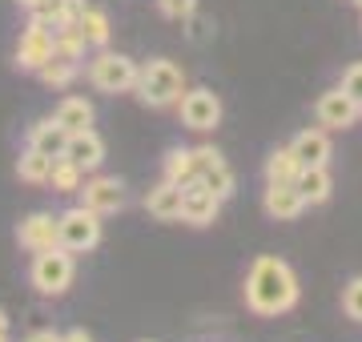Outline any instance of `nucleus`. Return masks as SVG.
<instances>
[{
	"instance_id": "nucleus-11",
	"label": "nucleus",
	"mask_w": 362,
	"mask_h": 342,
	"mask_svg": "<svg viewBox=\"0 0 362 342\" xmlns=\"http://www.w3.org/2000/svg\"><path fill=\"white\" fill-rule=\"evenodd\" d=\"M16 237H21V246L33 254L40 250H52V246H61V230H57V213H28L25 222H21V230H16Z\"/></svg>"
},
{
	"instance_id": "nucleus-25",
	"label": "nucleus",
	"mask_w": 362,
	"mask_h": 342,
	"mask_svg": "<svg viewBox=\"0 0 362 342\" xmlns=\"http://www.w3.org/2000/svg\"><path fill=\"white\" fill-rule=\"evenodd\" d=\"M165 182H194V149H169L165 158Z\"/></svg>"
},
{
	"instance_id": "nucleus-30",
	"label": "nucleus",
	"mask_w": 362,
	"mask_h": 342,
	"mask_svg": "<svg viewBox=\"0 0 362 342\" xmlns=\"http://www.w3.org/2000/svg\"><path fill=\"white\" fill-rule=\"evenodd\" d=\"M342 89H346L350 97H354V101L362 105V65H350V69H346V77H342Z\"/></svg>"
},
{
	"instance_id": "nucleus-5",
	"label": "nucleus",
	"mask_w": 362,
	"mask_h": 342,
	"mask_svg": "<svg viewBox=\"0 0 362 342\" xmlns=\"http://www.w3.org/2000/svg\"><path fill=\"white\" fill-rule=\"evenodd\" d=\"M101 213L85 210V206H73V210L57 213V230H61V246L69 254H85L101 242Z\"/></svg>"
},
{
	"instance_id": "nucleus-2",
	"label": "nucleus",
	"mask_w": 362,
	"mask_h": 342,
	"mask_svg": "<svg viewBox=\"0 0 362 342\" xmlns=\"http://www.w3.org/2000/svg\"><path fill=\"white\" fill-rule=\"evenodd\" d=\"M181 93H185V77H181V69L165 57H157L149 65L137 73V97H141L145 105L153 109H165V105H177Z\"/></svg>"
},
{
	"instance_id": "nucleus-22",
	"label": "nucleus",
	"mask_w": 362,
	"mask_h": 342,
	"mask_svg": "<svg viewBox=\"0 0 362 342\" xmlns=\"http://www.w3.org/2000/svg\"><path fill=\"white\" fill-rule=\"evenodd\" d=\"M85 37H81V28H61L57 40H52V61H69V65H81L85 61Z\"/></svg>"
},
{
	"instance_id": "nucleus-7",
	"label": "nucleus",
	"mask_w": 362,
	"mask_h": 342,
	"mask_svg": "<svg viewBox=\"0 0 362 342\" xmlns=\"http://www.w3.org/2000/svg\"><path fill=\"white\" fill-rule=\"evenodd\" d=\"M221 210V198L209 189L206 182H185L181 185V222H189V225H209L214 218H218Z\"/></svg>"
},
{
	"instance_id": "nucleus-9",
	"label": "nucleus",
	"mask_w": 362,
	"mask_h": 342,
	"mask_svg": "<svg viewBox=\"0 0 362 342\" xmlns=\"http://www.w3.org/2000/svg\"><path fill=\"white\" fill-rule=\"evenodd\" d=\"M194 177H197V182H206L221 201L233 194V173H230V165H226V161H221V153H218V149H209V145L194 149Z\"/></svg>"
},
{
	"instance_id": "nucleus-1",
	"label": "nucleus",
	"mask_w": 362,
	"mask_h": 342,
	"mask_svg": "<svg viewBox=\"0 0 362 342\" xmlns=\"http://www.w3.org/2000/svg\"><path fill=\"white\" fill-rule=\"evenodd\" d=\"M298 302V278L282 258H258L246 278V306L262 318L286 314Z\"/></svg>"
},
{
	"instance_id": "nucleus-32",
	"label": "nucleus",
	"mask_w": 362,
	"mask_h": 342,
	"mask_svg": "<svg viewBox=\"0 0 362 342\" xmlns=\"http://www.w3.org/2000/svg\"><path fill=\"white\" fill-rule=\"evenodd\" d=\"M61 342H93V334H85V330H69V334H61Z\"/></svg>"
},
{
	"instance_id": "nucleus-14",
	"label": "nucleus",
	"mask_w": 362,
	"mask_h": 342,
	"mask_svg": "<svg viewBox=\"0 0 362 342\" xmlns=\"http://www.w3.org/2000/svg\"><path fill=\"white\" fill-rule=\"evenodd\" d=\"M302 210H306V201H302V194H298V185H278V182L266 185V213H270V218L294 222Z\"/></svg>"
},
{
	"instance_id": "nucleus-12",
	"label": "nucleus",
	"mask_w": 362,
	"mask_h": 342,
	"mask_svg": "<svg viewBox=\"0 0 362 342\" xmlns=\"http://www.w3.org/2000/svg\"><path fill=\"white\" fill-rule=\"evenodd\" d=\"M81 206L93 213H117L125 206V185L117 177H93L81 185Z\"/></svg>"
},
{
	"instance_id": "nucleus-6",
	"label": "nucleus",
	"mask_w": 362,
	"mask_h": 342,
	"mask_svg": "<svg viewBox=\"0 0 362 342\" xmlns=\"http://www.w3.org/2000/svg\"><path fill=\"white\" fill-rule=\"evenodd\" d=\"M52 40H57V28L33 16L21 33V40H16V65L28 69V73H40L52 61Z\"/></svg>"
},
{
	"instance_id": "nucleus-28",
	"label": "nucleus",
	"mask_w": 362,
	"mask_h": 342,
	"mask_svg": "<svg viewBox=\"0 0 362 342\" xmlns=\"http://www.w3.org/2000/svg\"><path fill=\"white\" fill-rule=\"evenodd\" d=\"M157 8H161V16H169V20H189V16L197 13V0H157Z\"/></svg>"
},
{
	"instance_id": "nucleus-8",
	"label": "nucleus",
	"mask_w": 362,
	"mask_h": 342,
	"mask_svg": "<svg viewBox=\"0 0 362 342\" xmlns=\"http://www.w3.org/2000/svg\"><path fill=\"white\" fill-rule=\"evenodd\" d=\"M181 121L189 125V129L197 133H206L214 129L221 121V101H218V93H209V89H189V93H181Z\"/></svg>"
},
{
	"instance_id": "nucleus-34",
	"label": "nucleus",
	"mask_w": 362,
	"mask_h": 342,
	"mask_svg": "<svg viewBox=\"0 0 362 342\" xmlns=\"http://www.w3.org/2000/svg\"><path fill=\"white\" fill-rule=\"evenodd\" d=\"M0 342H8V330H4V326H0Z\"/></svg>"
},
{
	"instance_id": "nucleus-23",
	"label": "nucleus",
	"mask_w": 362,
	"mask_h": 342,
	"mask_svg": "<svg viewBox=\"0 0 362 342\" xmlns=\"http://www.w3.org/2000/svg\"><path fill=\"white\" fill-rule=\"evenodd\" d=\"M49 185L57 189V194H81V185H85V170H77L69 158H52Z\"/></svg>"
},
{
	"instance_id": "nucleus-18",
	"label": "nucleus",
	"mask_w": 362,
	"mask_h": 342,
	"mask_svg": "<svg viewBox=\"0 0 362 342\" xmlns=\"http://www.w3.org/2000/svg\"><path fill=\"white\" fill-rule=\"evenodd\" d=\"M52 117L65 125V133H85V129H93V117H97V113H93V105L85 97H65Z\"/></svg>"
},
{
	"instance_id": "nucleus-13",
	"label": "nucleus",
	"mask_w": 362,
	"mask_h": 342,
	"mask_svg": "<svg viewBox=\"0 0 362 342\" xmlns=\"http://www.w3.org/2000/svg\"><path fill=\"white\" fill-rule=\"evenodd\" d=\"M61 158H69L77 170H85V173H93L97 165L105 161V141L97 137L93 129H85V133H69V145H65V153Z\"/></svg>"
},
{
	"instance_id": "nucleus-10",
	"label": "nucleus",
	"mask_w": 362,
	"mask_h": 342,
	"mask_svg": "<svg viewBox=\"0 0 362 342\" xmlns=\"http://www.w3.org/2000/svg\"><path fill=\"white\" fill-rule=\"evenodd\" d=\"M358 117H362V105L342 89V85L318 97V121H322L326 129H346V125H354Z\"/></svg>"
},
{
	"instance_id": "nucleus-20",
	"label": "nucleus",
	"mask_w": 362,
	"mask_h": 342,
	"mask_svg": "<svg viewBox=\"0 0 362 342\" xmlns=\"http://www.w3.org/2000/svg\"><path fill=\"white\" fill-rule=\"evenodd\" d=\"M16 173H21V182H28V185H49L52 158H49V153H40V149H33V145H28L25 153H21V161H16Z\"/></svg>"
},
{
	"instance_id": "nucleus-26",
	"label": "nucleus",
	"mask_w": 362,
	"mask_h": 342,
	"mask_svg": "<svg viewBox=\"0 0 362 342\" xmlns=\"http://www.w3.org/2000/svg\"><path fill=\"white\" fill-rule=\"evenodd\" d=\"M81 73V65H69V61H49V65L40 69L37 77L49 85V89H65V85H73Z\"/></svg>"
},
{
	"instance_id": "nucleus-24",
	"label": "nucleus",
	"mask_w": 362,
	"mask_h": 342,
	"mask_svg": "<svg viewBox=\"0 0 362 342\" xmlns=\"http://www.w3.org/2000/svg\"><path fill=\"white\" fill-rule=\"evenodd\" d=\"M77 28H81V37H85V45H89V49L109 45V16H105L101 8H89V4H85V13H81Z\"/></svg>"
},
{
	"instance_id": "nucleus-35",
	"label": "nucleus",
	"mask_w": 362,
	"mask_h": 342,
	"mask_svg": "<svg viewBox=\"0 0 362 342\" xmlns=\"http://www.w3.org/2000/svg\"><path fill=\"white\" fill-rule=\"evenodd\" d=\"M354 4H358V8H362V0H354Z\"/></svg>"
},
{
	"instance_id": "nucleus-27",
	"label": "nucleus",
	"mask_w": 362,
	"mask_h": 342,
	"mask_svg": "<svg viewBox=\"0 0 362 342\" xmlns=\"http://www.w3.org/2000/svg\"><path fill=\"white\" fill-rule=\"evenodd\" d=\"M21 8H28V13L37 16V20H45V25H61V8H65V0H21Z\"/></svg>"
},
{
	"instance_id": "nucleus-21",
	"label": "nucleus",
	"mask_w": 362,
	"mask_h": 342,
	"mask_svg": "<svg viewBox=\"0 0 362 342\" xmlns=\"http://www.w3.org/2000/svg\"><path fill=\"white\" fill-rule=\"evenodd\" d=\"M298 173H302V161L294 158V149H278V153H270V161H266V182L294 185Z\"/></svg>"
},
{
	"instance_id": "nucleus-33",
	"label": "nucleus",
	"mask_w": 362,
	"mask_h": 342,
	"mask_svg": "<svg viewBox=\"0 0 362 342\" xmlns=\"http://www.w3.org/2000/svg\"><path fill=\"white\" fill-rule=\"evenodd\" d=\"M0 326H4V330H8V318H4V310H0Z\"/></svg>"
},
{
	"instance_id": "nucleus-3",
	"label": "nucleus",
	"mask_w": 362,
	"mask_h": 342,
	"mask_svg": "<svg viewBox=\"0 0 362 342\" xmlns=\"http://www.w3.org/2000/svg\"><path fill=\"white\" fill-rule=\"evenodd\" d=\"M33 286L40 290V294H65L69 286H73V254L65 250V246H52V250H40L37 258H33Z\"/></svg>"
},
{
	"instance_id": "nucleus-16",
	"label": "nucleus",
	"mask_w": 362,
	"mask_h": 342,
	"mask_svg": "<svg viewBox=\"0 0 362 342\" xmlns=\"http://www.w3.org/2000/svg\"><path fill=\"white\" fill-rule=\"evenodd\" d=\"M28 145L40 149V153H49V158H61L65 145H69V133L57 117H45V121H37V125L28 129Z\"/></svg>"
},
{
	"instance_id": "nucleus-17",
	"label": "nucleus",
	"mask_w": 362,
	"mask_h": 342,
	"mask_svg": "<svg viewBox=\"0 0 362 342\" xmlns=\"http://www.w3.org/2000/svg\"><path fill=\"white\" fill-rule=\"evenodd\" d=\"M290 149H294V158L302 161V170H306V165H326V158H330V141H326V133H322V129L298 133Z\"/></svg>"
},
{
	"instance_id": "nucleus-29",
	"label": "nucleus",
	"mask_w": 362,
	"mask_h": 342,
	"mask_svg": "<svg viewBox=\"0 0 362 342\" xmlns=\"http://www.w3.org/2000/svg\"><path fill=\"white\" fill-rule=\"evenodd\" d=\"M342 310H346L354 322H362V278H354L346 286V294H342Z\"/></svg>"
},
{
	"instance_id": "nucleus-19",
	"label": "nucleus",
	"mask_w": 362,
	"mask_h": 342,
	"mask_svg": "<svg viewBox=\"0 0 362 342\" xmlns=\"http://www.w3.org/2000/svg\"><path fill=\"white\" fill-rule=\"evenodd\" d=\"M298 194H302V201L306 206H318V201L330 198V173H326V165H306V170L298 173Z\"/></svg>"
},
{
	"instance_id": "nucleus-4",
	"label": "nucleus",
	"mask_w": 362,
	"mask_h": 342,
	"mask_svg": "<svg viewBox=\"0 0 362 342\" xmlns=\"http://www.w3.org/2000/svg\"><path fill=\"white\" fill-rule=\"evenodd\" d=\"M137 73H141V69L133 65L125 53H97L89 61V81L101 93H129V89H137Z\"/></svg>"
},
{
	"instance_id": "nucleus-15",
	"label": "nucleus",
	"mask_w": 362,
	"mask_h": 342,
	"mask_svg": "<svg viewBox=\"0 0 362 342\" xmlns=\"http://www.w3.org/2000/svg\"><path fill=\"white\" fill-rule=\"evenodd\" d=\"M145 210L153 213L157 222H177L181 218V185L177 182H161L145 194Z\"/></svg>"
},
{
	"instance_id": "nucleus-31",
	"label": "nucleus",
	"mask_w": 362,
	"mask_h": 342,
	"mask_svg": "<svg viewBox=\"0 0 362 342\" xmlns=\"http://www.w3.org/2000/svg\"><path fill=\"white\" fill-rule=\"evenodd\" d=\"M25 342H61V334H57V330H33Z\"/></svg>"
}]
</instances>
